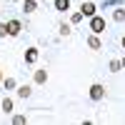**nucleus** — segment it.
Segmentation results:
<instances>
[{
    "label": "nucleus",
    "instance_id": "obj_12",
    "mask_svg": "<svg viewBox=\"0 0 125 125\" xmlns=\"http://www.w3.org/2000/svg\"><path fill=\"white\" fill-rule=\"evenodd\" d=\"M83 18H85V15H83L80 10H78V13H73V15H70V25H78V23H80Z\"/></svg>",
    "mask_w": 125,
    "mask_h": 125
},
{
    "label": "nucleus",
    "instance_id": "obj_18",
    "mask_svg": "<svg viewBox=\"0 0 125 125\" xmlns=\"http://www.w3.org/2000/svg\"><path fill=\"white\" fill-rule=\"evenodd\" d=\"M5 35H8V25L0 23V38H5Z\"/></svg>",
    "mask_w": 125,
    "mask_h": 125
},
{
    "label": "nucleus",
    "instance_id": "obj_20",
    "mask_svg": "<svg viewBox=\"0 0 125 125\" xmlns=\"http://www.w3.org/2000/svg\"><path fill=\"white\" fill-rule=\"evenodd\" d=\"M123 48H125V35H123Z\"/></svg>",
    "mask_w": 125,
    "mask_h": 125
},
{
    "label": "nucleus",
    "instance_id": "obj_7",
    "mask_svg": "<svg viewBox=\"0 0 125 125\" xmlns=\"http://www.w3.org/2000/svg\"><path fill=\"white\" fill-rule=\"evenodd\" d=\"M55 10L58 13H68L70 10V0H55Z\"/></svg>",
    "mask_w": 125,
    "mask_h": 125
},
{
    "label": "nucleus",
    "instance_id": "obj_8",
    "mask_svg": "<svg viewBox=\"0 0 125 125\" xmlns=\"http://www.w3.org/2000/svg\"><path fill=\"white\" fill-rule=\"evenodd\" d=\"M23 10H25V13H35V10H38V3H35V0H25V3H23Z\"/></svg>",
    "mask_w": 125,
    "mask_h": 125
},
{
    "label": "nucleus",
    "instance_id": "obj_2",
    "mask_svg": "<svg viewBox=\"0 0 125 125\" xmlns=\"http://www.w3.org/2000/svg\"><path fill=\"white\" fill-rule=\"evenodd\" d=\"M103 98H105V88H103L100 85V83H95V85H90V100H103Z\"/></svg>",
    "mask_w": 125,
    "mask_h": 125
},
{
    "label": "nucleus",
    "instance_id": "obj_13",
    "mask_svg": "<svg viewBox=\"0 0 125 125\" xmlns=\"http://www.w3.org/2000/svg\"><path fill=\"white\" fill-rule=\"evenodd\" d=\"M3 110L5 113H13V100H10V98H3Z\"/></svg>",
    "mask_w": 125,
    "mask_h": 125
},
{
    "label": "nucleus",
    "instance_id": "obj_11",
    "mask_svg": "<svg viewBox=\"0 0 125 125\" xmlns=\"http://www.w3.org/2000/svg\"><path fill=\"white\" fill-rule=\"evenodd\" d=\"M113 20H115V23H123V20H125V10H123V8H118L115 13H113Z\"/></svg>",
    "mask_w": 125,
    "mask_h": 125
},
{
    "label": "nucleus",
    "instance_id": "obj_19",
    "mask_svg": "<svg viewBox=\"0 0 125 125\" xmlns=\"http://www.w3.org/2000/svg\"><path fill=\"white\" fill-rule=\"evenodd\" d=\"M120 62H123V68H125V58H123V60H120Z\"/></svg>",
    "mask_w": 125,
    "mask_h": 125
},
{
    "label": "nucleus",
    "instance_id": "obj_6",
    "mask_svg": "<svg viewBox=\"0 0 125 125\" xmlns=\"http://www.w3.org/2000/svg\"><path fill=\"white\" fill-rule=\"evenodd\" d=\"M88 48H93V50H100V48H103V43H100V38H98L95 33H93V35L88 38Z\"/></svg>",
    "mask_w": 125,
    "mask_h": 125
},
{
    "label": "nucleus",
    "instance_id": "obj_4",
    "mask_svg": "<svg viewBox=\"0 0 125 125\" xmlns=\"http://www.w3.org/2000/svg\"><path fill=\"white\" fill-rule=\"evenodd\" d=\"M95 10H98V8H95V3H93V0H88V3L80 5V13L85 15V18H93V15H95Z\"/></svg>",
    "mask_w": 125,
    "mask_h": 125
},
{
    "label": "nucleus",
    "instance_id": "obj_1",
    "mask_svg": "<svg viewBox=\"0 0 125 125\" xmlns=\"http://www.w3.org/2000/svg\"><path fill=\"white\" fill-rule=\"evenodd\" d=\"M90 30H93L95 35L105 33V18H100V15H93V18H90Z\"/></svg>",
    "mask_w": 125,
    "mask_h": 125
},
{
    "label": "nucleus",
    "instance_id": "obj_10",
    "mask_svg": "<svg viewBox=\"0 0 125 125\" xmlns=\"http://www.w3.org/2000/svg\"><path fill=\"white\" fill-rule=\"evenodd\" d=\"M45 80H48V73L45 70H35V83H38V85H43Z\"/></svg>",
    "mask_w": 125,
    "mask_h": 125
},
{
    "label": "nucleus",
    "instance_id": "obj_16",
    "mask_svg": "<svg viewBox=\"0 0 125 125\" xmlns=\"http://www.w3.org/2000/svg\"><path fill=\"white\" fill-rule=\"evenodd\" d=\"M73 33V30H70V25H65V23H62L60 25V35H70Z\"/></svg>",
    "mask_w": 125,
    "mask_h": 125
},
{
    "label": "nucleus",
    "instance_id": "obj_14",
    "mask_svg": "<svg viewBox=\"0 0 125 125\" xmlns=\"http://www.w3.org/2000/svg\"><path fill=\"white\" fill-rule=\"evenodd\" d=\"M120 68H123V62H120V60H110V73H118Z\"/></svg>",
    "mask_w": 125,
    "mask_h": 125
},
{
    "label": "nucleus",
    "instance_id": "obj_9",
    "mask_svg": "<svg viewBox=\"0 0 125 125\" xmlns=\"http://www.w3.org/2000/svg\"><path fill=\"white\" fill-rule=\"evenodd\" d=\"M30 93H33V90H30V85H20V88H18V98L25 100V98H30Z\"/></svg>",
    "mask_w": 125,
    "mask_h": 125
},
{
    "label": "nucleus",
    "instance_id": "obj_15",
    "mask_svg": "<svg viewBox=\"0 0 125 125\" xmlns=\"http://www.w3.org/2000/svg\"><path fill=\"white\" fill-rule=\"evenodd\" d=\"M3 85H5L8 90H13V88H15V80H13V78H5V80H3Z\"/></svg>",
    "mask_w": 125,
    "mask_h": 125
},
{
    "label": "nucleus",
    "instance_id": "obj_5",
    "mask_svg": "<svg viewBox=\"0 0 125 125\" xmlns=\"http://www.w3.org/2000/svg\"><path fill=\"white\" fill-rule=\"evenodd\" d=\"M38 48H28L25 50V62H28V65H33V62H38Z\"/></svg>",
    "mask_w": 125,
    "mask_h": 125
},
{
    "label": "nucleus",
    "instance_id": "obj_17",
    "mask_svg": "<svg viewBox=\"0 0 125 125\" xmlns=\"http://www.w3.org/2000/svg\"><path fill=\"white\" fill-rule=\"evenodd\" d=\"M13 123H15V125H25V115H15Z\"/></svg>",
    "mask_w": 125,
    "mask_h": 125
},
{
    "label": "nucleus",
    "instance_id": "obj_3",
    "mask_svg": "<svg viewBox=\"0 0 125 125\" xmlns=\"http://www.w3.org/2000/svg\"><path fill=\"white\" fill-rule=\"evenodd\" d=\"M8 35L10 38H15V35H20V30H23V25H20V20H8Z\"/></svg>",
    "mask_w": 125,
    "mask_h": 125
}]
</instances>
